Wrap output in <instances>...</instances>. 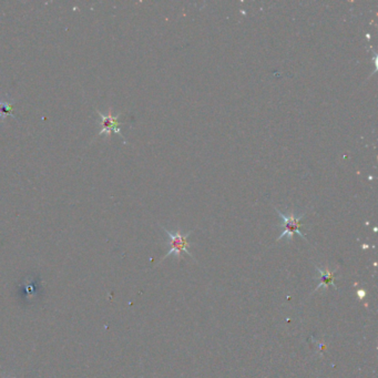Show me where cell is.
Listing matches in <instances>:
<instances>
[{
    "label": "cell",
    "mask_w": 378,
    "mask_h": 378,
    "mask_svg": "<svg viewBox=\"0 0 378 378\" xmlns=\"http://www.w3.org/2000/svg\"><path fill=\"white\" fill-rule=\"evenodd\" d=\"M13 102H2V101H0V120H4L6 117H7V115H10L11 105H13Z\"/></svg>",
    "instance_id": "5"
},
{
    "label": "cell",
    "mask_w": 378,
    "mask_h": 378,
    "mask_svg": "<svg viewBox=\"0 0 378 378\" xmlns=\"http://www.w3.org/2000/svg\"><path fill=\"white\" fill-rule=\"evenodd\" d=\"M99 116L102 120V129L100 131L99 135H102V134H106V135H110V132H116L117 134L121 135V131H120V123L118 121L119 119V116H113L111 110H109V112L107 113V115H104V113L99 112Z\"/></svg>",
    "instance_id": "3"
},
{
    "label": "cell",
    "mask_w": 378,
    "mask_h": 378,
    "mask_svg": "<svg viewBox=\"0 0 378 378\" xmlns=\"http://www.w3.org/2000/svg\"><path fill=\"white\" fill-rule=\"evenodd\" d=\"M275 211L278 212L279 217L283 220V224H282V226H283V232L281 233V235L278 237L277 241H280L281 238H283L285 236L292 241L294 234H298V235L304 238L305 241H307L302 234V232L299 231L302 225V219L305 217V213L301 215H296L293 211H291L289 214H284L283 212H281L279 209H275Z\"/></svg>",
    "instance_id": "2"
},
{
    "label": "cell",
    "mask_w": 378,
    "mask_h": 378,
    "mask_svg": "<svg viewBox=\"0 0 378 378\" xmlns=\"http://www.w3.org/2000/svg\"><path fill=\"white\" fill-rule=\"evenodd\" d=\"M315 267H316V269H317V271H319V273L321 275V282H320V284L317 285L316 289L314 290V293L317 292L319 290H321L322 287H325V289H326V287L328 286V284L334 285L335 289H336V285L334 283L335 278H334L333 271H331V269L328 268V266H326L325 268H321L319 266H315Z\"/></svg>",
    "instance_id": "4"
},
{
    "label": "cell",
    "mask_w": 378,
    "mask_h": 378,
    "mask_svg": "<svg viewBox=\"0 0 378 378\" xmlns=\"http://www.w3.org/2000/svg\"><path fill=\"white\" fill-rule=\"evenodd\" d=\"M161 227L167 234V236H169V243L171 247L170 251L167 252L161 261H163L164 259H166V257H169L170 255H173V254L177 256L178 260L181 259L183 253H187L189 256L193 257V255H192V253H190V251H189L190 243L188 241L189 236L191 235L193 231H189L188 233H182L181 230L178 229L176 232H171L169 230H166L164 226H161Z\"/></svg>",
    "instance_id": "1"
}]
</instances>
